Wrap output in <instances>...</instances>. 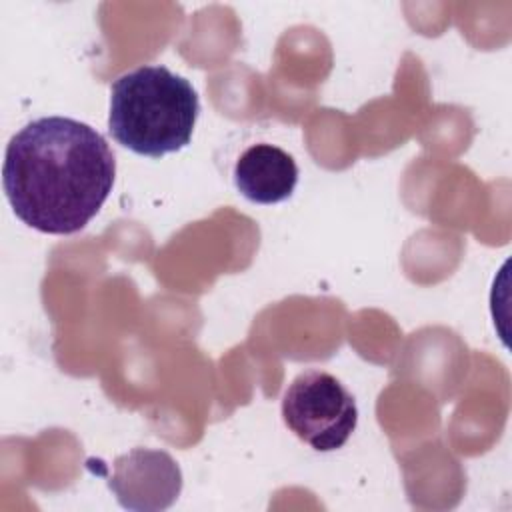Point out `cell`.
Returning a JSON list of instances; mask_svg holds the SVG:
<instances>
[{
  "instance_id": "obj_1",
  "label": "cell",
  "mask_w": 512,
  "mask_h": 512,
  "mask_svg": "<svg viewBox=\"0 0 512 512\" xmlns=\"http://www.w3.org/2000/svg\"><path fill=\"white\" fill-rule=\"evenodd\" d=\"M116 160L92 126L44 116L16 132L4 156L2 184L14 214L44 234L82 230L108 200Z\"/></svg>"
},
{
  "instance_id": "obj_2",
  "label": "cell",
  "mask_w": 512,
  "mask_h": 512,
  "mask_svg": "<svg viewBox=\"0 0 512 512\" xmlns=\"http://www.w3.org/2000/svg\"><path fill=\"white\" fill-rule=\"evenodd\" d=\"M198 112V94L186 78L148 64L112 82L108 130L124 148L160 158L190 144Z\"/></svg>"
},
{
  "instance_id": "obj_3",
  "label": "cell",
  "mask_w": 512,
  "mask_h": 512,
  "mask_svg": "<svg viewBox=\"0 0 512 512\" xmlns=\"http://www.w3.org/2000/svg\"><path fill=\"white\" fill-rule=\"evenodd\" d=\"M284 424L310 448L332 452L342 448L358 424V406L350 390L330 372L298 374L282 398Z\"/></svg>"
},
{
  "instance_id": "obj_4",
  "label": "cell",
  "mask_w": 512,
  "mask_h": 512,
  "mask_svg": "<svg viewBox=\"0 0 512 512\" xmlns=\"http://www.w3.org/2000/svg\"><path fill=\"white\" fill-rule=\"evenodd\" d=\"M108 486L122 508L164 510L182 490V472L168 452L134 448L114 460Z\"/></svg>"
},
{
  "instance_id": "obj_5",
  "label": "cell",
  "mask_w": 512,
  "mask_h": 512,
  "mask_svg": "<svg viewBox=\"0 0 512 512\" xmlns=\"http://www.w3.org/2000/svg\"><path fill=\"white\" fill-rule=\"evenodd\" d=\"M234 184L250 202L278 204L292 196L298 184V166L278 146L266 142L252 144L236 160Z\"/></svg>"
}]
</instances>
